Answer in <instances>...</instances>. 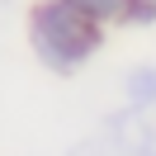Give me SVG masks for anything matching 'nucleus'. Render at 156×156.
Wrapping results in <instances>:
<instances>
[{"label":"nucleus","mask_w":156,"mask_h":156,"mask_svg":"<svg viewBox=\"0 0 156 156\" xmlns=\"http://www.w3.org/2000/svg\"><path fill=\"white\" fill-rule=\"evenodd\" d=\"M71 5H80V10L95 14V19H118V14H128L133 0H71Z\"/></svg>","instance_id":"obj_3"},{"label":"nucleus","mask_w":156,"mask_h":156,"mask_svg":"<svg viewBox=\"0 0 156 156\" xmlns=\"http://www.w3.org/2000/svg\"><path fill=\"white\" fill-rule=\"evenodd\" d=\"M128 95H133V104H156V66H142L128 76Z\"/></svg>","instance_id":"obj_2"},{"label":"nucleus","mask_w":156,"mask_h":156,"mask_svg":"<svg viewBox=\"0 0 156 156\" xmlns=\"http://www.w3.org/2000/svg\"><path fill=\"white\" fill-rule=\"evenodd\" d=\"M29 33H33L38 57L48 62L52 71H62V76L76 71L80 62L104 43L99 19H95V14H85L80 5H71V0H43V5H33Z\"/></svg>","instance_id":"obj_1"}]
</instances>
